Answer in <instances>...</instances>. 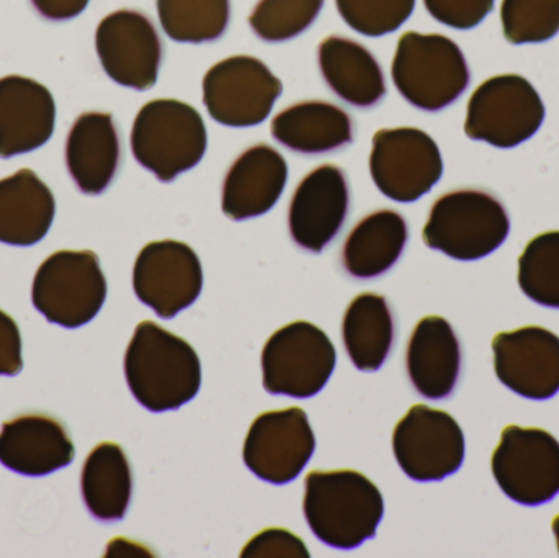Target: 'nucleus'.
<instances>
[{
	"label": "nucleus",
	"mask_w": 559,
	"mask_h": 558,
	"mask_svg": "<svg viewBox=\"0 0 559 558\" xmlns=\"http://www.w3.org/2000/svg\"><path fill=\"white\" fill-rule=\"evenodd\" d=\"M496 0H424L432 19L455 29L475 28L492 12Z\"/></svg>",
	"instance_id": "34"
},
{
	"label": "nucleus",
	"mask_w": 559,
	"mask_h": 558,
	"mask_svg": "<svg viewBox=\"0 0 559 558\" xmlns=\"http://www.w3.org/2000/svg\"><path fill=\"white\" fill-rule=\"evenodd\" d=\"M124 377L141 406L173 412L200 392L202 363L186 340L154 321H141L124 354Z\"/></svg>",
	"instance_id": "1"
},
{
	"label": "nucleus",
	"mask_w": 559,
	"mask_h": 558,
	"mask_svg": "<svg viewBox=\"0 0 559 558\" xmlns=\"http://www.w3.org/2000/svg\"><path fill=\"white\" fill-rule=\"evenodd\" d=\"M501 22L512 45L548 41L559 32V0H502Z\"/></svg>",
	"instance_id": "32"
},
{
	"label": "nucleus",
	"mask_w": 559,
	"mask_h": 558,
	"mask_svg": "<svg viewBox=\"0 0 559 558\" xmlns=\"http://www.w3.org/2000/svg\"><path fill=\"white\" fill-rule=\"evenodd\" d=\"M56 104L48 87L23 78L0 79V157L32 153L52 136Z\"/></svg>",
	"instance_id": "19"
},
{
	"label": "nucleus",
	"mask_w": 559,
	"mask_h": 558,
	"mask_svg": "<svg viewBox=\"0 0 559 558\" xmlns=\"http://www.w3.org/2000/svg\"><path fill=\"white\" fill-rule=\"evenodd\" d=\"M350 206L347 177L341 167L324 164L302 177L288 209L293 241L309 252H321L344 226Z\"/></svg>",
	"instance_id": "16"
},
{
	"label": "nucleus",
	"mask_w": 559,
	"mask_h": 558,
	"mask_svg": "<svg viewBox=\"0 0 559 558\" xmlns=\"http://www.w3.org/2000/svg\"><path fill=\"white\" fill-rule=\"evenodd\" d=\"M391 78L411 105L439 111L462 97L472 72L462 48L449 36L406 32L397 41Z\"/></svg>",
	"instance_id": "4"
},
{
	"label": "nucleus",
	"mask_w": 559,
	"mask_h": 558,
	"mask_svg": "<svg viewBox=\"0 0 559 558\" xmlns=\"http://www.w3.org/2000/svg\"><path fill=\"white\" fill-rule=\"evenodd\" d=\"M56 202L49 187L32 169L16 170L0 180V242L36 245L48 235Z\"/></svg>",
	"instance_id": "25"
},
{
	"label": "nucleus",
	"mask_w": 559,
	"mask_h": 558,
	"mask_svg": "<svg viewBox=\"0 0 559 558\" xmlns=\"http://www.w3.org/2000/svg\"><path fill=\"white\" fill-rule=\"evenodd\" d=\"M29 2L43 19L64 22L81 15L91 0H29Z\"/></svg>",
	"instance_id": "37"
},
{
	"label": "nucleus",
	"mask_w": 559,
	"mask_h": 558,
	"mask_svg": "<svg viewBox=\"0 0 559 558\" xmlns=\"http://www.w3.org/2000/svg\"><path fill=\"white\" fill-rule=\"evenodd\" d=\"M209 146L205 121L195 107L176 98H156L138 111L131 130L134 159L160 182L199 166Z\"/></svg>",
	"instance_id": "5"
},
{
	"label": "nucleus",
	"mask_w": 559,
	"mask_h": 558,
	"mask_svg": "<svg viewBox=\"0 0 559 558\" xmlns=\"http://www.w3.org/2000/svg\"><path fill=\"white\" fill-rule=\"evenodd\" d=\"M282 81L259 58L229 56L203 78V104L225 127L246 128L267 120L282 95Z\"/></svg>",
	"instance_id": "9"
},
{
	"label": "nucleus",
	"mask_w": 559,
	"mask_h": 558,
	"mask_svg": "<svg viewBox=\"0 0 559 558\" xmlns=\"http://www.w3.org/2000/svg\"><path fill=\"white\" fill-rule=\"evenodd\" d=\"M121 163V141L114 115L87 111L72 123L66 140V166L85 195H100Z\"/></svg>",
	"instance_id": "21"
},
{
	"label": "nucleus",
	"mask_w": 559,
	"mask_h": 558,
	"mask_svg": "<svg viewBox=\"0 0 559 558\" xmlns=\"http://www.w3.org/2000/svg\"><path fill=\"white\" fill-rule=\"evenodd\" d=\"M325 0H259L249 15L252 32L267 43H283L305 33L318 20Z\"/></svg>",
	"instance_id": "31"
},
{
	"label": "nucleus",
	"mask_w": 559,
	"mask_h": 558,
	"mask_svg": "<svg viewBox=\"0 0 559 558\" xmlns=\"http://www.w3.org/2000/svg\"><path fill=\"white\" fill-rule=\"evenodd\" d=\"M409 238L406 219L394 210L364 216L348 233L342 265L352 277L368 281L386 274L403 254Z\"/></svg>",
	"instance_id": "26"
},
{
	"label": "nucleus",
	"mask_w": 559,
	"mask_h": 558,
	"mask_svg": "<svg viewBox=\"0 0 559 558\" xmlns=\"http://www.w3.org/2000/svg\"><path fill=\"white\" fill-rule=\"evenodd\" d=\"M545 120L537 88L519 74H501L483 82L468 102L465 133L509 150L531 140Z\"/></svg>",
	"instance_id": "7"
},
{
	"label": "nucleus",
	"mask_w": 559,
	"mask_h": 558,
	"mask_svg": "<svg viewBox=\"0 0 559 558\" xmlns=\"http://www.w3.org/2000/svg\"><path fill=\"white\" fill-rule=\"evenodd\" d=\"M306 523L325 546L354 550L377 534L383 520L380 488L357 471H314L306 477Z\"/></svg>",
	"instance_id": "2"
},
{
	"label": "nucleus",
	"mask_w": 559,
	"mask_h": 558,
	"mask_svg": "<svg viewBox=\"0 0 559 558\" xmlns=\"http://www.w3.org/2000/svg\"><path fill=\"white\" fill-rule=\"evenodd\" d=\"M393 452L407 477L440 482L462 467L465 436L449 413L414 405L394 428Z\"/></svg>",
	"instance_id": "12"
},
{
	"label": "nucleus",
	"mask_w": 559,
	"mask_h": 558,
	"mask_svg": "<svg viewBox=\"0 0 559 558\" xmlns=\"http://www.w3.org/2000/svg\"><path fill=\"white\" fill-rule=\"evenodd\" d=\"M107 298V278L94 251H56L33 278V307L59 327L91 323Z\"/></svg>",
	"instance_id": "6"
},
{
	"label": "nucleus",
	"mask_w": 559,
	"mask_h": 558,
	"mask_svg": "<svg viewBox=\"0 0 559 558\" xmlns=\"http://www.w3.org/2000/svg\"><path fill=\"white\" fill-rule=\"evenodd\" d=\"M95 49L108 78L134 91L154 87L164 45L153 20L140 10L121 9L98 23Z\"/></svg>",
	"instance_id": "13"
},
{
	"label": "nucleus",
	"mask_w": 559,
	"mask_h": 558,
	"mask_svg": "<svg viewBox=\"0 0 559 558\" xmlns=\"http://www.w3.org/2000/svg\"><path fill=\"white\" fill-rule=\"evenodd\" d=\"M519 285L542 307L559 308V231L535 236L519 258Z\"/></svg>",
	"instance_id": "30"
},
{
	"label": "nucleus",
	"mask_w": 559,
	"mask_h": 558,
	"mask_svg": "<svg viewBox=\"0 0 559 558\" xmlns=\"http://www.w3.org/2000/svg\"><path fill=\"white\" fill-rule=\"evenodd\" d=\"M288 180L285 157L269 144L246 150L229 167L223 182L222 209L235 222L271 212Z\"/></svg>",
	"instance_id": "20"
},
{
	"label": "nucleus",
	"mask_w": 559,
	"mask_h": 558,
	"mask_svg": "<svg viewBox=\"0 0 559 558\" xmlns=\"http://www.w3.org/2000/svg\"><path fill=\"white\" fill-rule=\"evenodd\" d=\"M68 429L52 416L26 413L3 423L0 464L26 477H45L74 461Z\"/></svg>",
	"instance_id": "18"
},
{
	"label": "nucleus",
	"mask_w": 559,
	"mask_h": 558,
	"mask_svg": "<svg viewBox=\"0 0 559 558\" xmlns=\"http://www.w3.org/2000/svg\"><path fill=\"white\" fill-rule=\"evenodd\" d=\"M319 69L332 92L345 104L371 108L386 95V79L373 52L341 35L322 39L318 49Z\"/></svg>",
	"instance_id": "23"
},
{
	"label": "nucleus",
	"mask_w": 559,
	"mask_h": 558,
	"mask_svg": "<svg viewBox=\"0 0 559 558\" xmlns=\"http://www.w3.org/2000/svg\"><path fill=\"white\" fill-rule=\"evenodd\" d=\"M370 174L388 199L416 202L442 179V154L433 138L419 128L380 130L373 136Z\"/></svg>",
	"instance_id": "11"
},
{
	"label": "nucleus",
	"mask_w": 559,
	"mask_h": 558,
	"mask_svg": "<svg viewBox=\"0 0 559 558\" xmlns=\"http://www.w3.org/2000/svg\"><path fill=\"white\" fill-rule=\"evenodd\" d=\"M274 140L293 153H332L354 141L350 115L325 100H305L275 115L271 124Z\"/></svg>",
	"instance_id": "24"
},
{
	"label": "nucleus",
	"mask_w": 559,
	"mask_h": 558,
	"mask_svg": "<svg viewBox=\"0 0 559 558\" xmlns=\"http://www.w3.org/2000/svg\"><path fill=\"white\" fill-rule=\"evenodd\" d=\"M498 379L524 399L548 400L559 392V337L547 328L525 327L492 340Z\"/></svg>",
	"instance_id": "17"
},
{
	"label": "nucleus",
	"mask_w": 559,
	"mask_h": 558,
	"mask_svg": "<svg viewBox=\"0 0 559 558\" xmlns=\"http://www.w3.org/2000/svg\"><path fill=\"white\" fill-rule=\"evenodd\" d=\"M334 344L308 321H295L275 331L262 351L264 389L272 395L311 399L335 369Z\"/></svg>",
	"instance_id": "8"
},
{
	"label": "nucleus",
	"mask_w": 559,
	"mask_h": 558,
	"mask_svg": "<svg viewBox=\"0 0 559 558\" xmlns=\"http://www.w3.org/2000/svg\"><path fill=\"white\" fill-rule=\"evenodd\" d=\"M166 35L177 43L216 41L231 19V0H156Z\"/></svg>",
	"instance_id": "29"
},
{
	"label": "nucleus",
	"mask_w": 559,
	"mask_h": 558,
	"mask_svg": "<svg viewBox=\"0 0 559 558\" xmlns=\"http://www.w3.org/2000/svg\"><path fill=\"white\" fill-rule=\"evenodd\" d=\"M81 491L88 513L104 523L121 521L130 508L133 474L120 446L102 442L85 459Z\"/></svg>",
	"instance_id": "28"
},
{
	"label": "nucleus",
	"mask_w": 559,
	"mask_h": 558,
	"mask_svg": "<svg viewBox=\"0 0 559 558\" xmlns=\"http://www.w3.org/2000/svg\"><path fill=\"white\" fill-rule=\"evenodd\" d=\"M22 336L19 324L10 314L0 310V376L22 372Z\"/></svg>",
	"instance_id": "36"
},
{
	"label": "nucleus",
	"mask_w": 559,
	"mask_h": 558,
	"mask_svg": "<svg viewBox=\"0 0 559 558\" xmlns=\"http://www.w3.org/2000/svg\"><path fill=\"white\" fill-rule=\"evenodd\" d=\"M316 438L305 409L292 406L259 415L245 442V464L272 485L296 480L314 454Z\"/></svg>",
	"instance_id": "14"
},
{
	"label": "nucleus",
	"mask_w": 559,
	"mask_h": 558,
	"mask_svg": "<svg viewBox=\"0 0 559 558\" xmlns=\"http://www.w3.org/2000/svg\"><path fill=\"white\" fill-rule=\"evenodd\" d=\"M492 475L506 497L540 507L559 494V442L540 428L508 426L491 461Z\"/></svg>",
	"instance_id": "10"
},
{
	"label": "nucleus",
	"mask_w": 559,
	"mask_h": 558,
	"mask_svg": "<svg viewBox=\"0 0 559 558\" xmlns=\"http://www.w3.org/2000/svg\"><path fill=\"white\" fill-rule=\"evenodd\" d=\"M551 530H554L555 537H557L558 550H559V514L554 520V524H551Z\"/></svg>",
	"instance_id": "38"
},
{
	"label": "nucleus",
	"mask_w": 559,
	"mask_h": 558,
	"mask_svg": "<svg viewBox=\"0 0 559 558\" xmlns=\"http://www.w3.org/2000/svg\"><path fill=\"white\" fill-rule=\"evenodd\" d=\"M509 233L508 210L495 193L456 189L433 202L423 239L456 261H478L501 248Z\"/></svg>",
	"instance_id": "3"
},
{
	"label": "nucleus",
	"mask_w": 559,
	"mask_h": 558,
	"mask_svg": "<svg viewBox=\"0 0 559 558\" xmlns=\"http://www.w3.org/2000/svg\"><path fill=\"white\" fill-rule=\"evenodd\" d=\"M242 558H308V547L296 534L280 527L255 534L241 553Z\"/></svg>",
	"instance_id": "35"
},
{
	"label": "nucleus",
	"mask_w": 559,
	"mask_h": 558,
	"mask_svg": "<svg viewBox=\"0 0 559 558\" xmlns=\"http://www.w3.org/2000/svg\"><path fill=\"white\" fill-rule=\"evenodd\" d=\"M342 340L358 370H380L396 340V323L386 298L370 292L355 297L342 321Z\"/></svg>",
	"instance_id": "27"
},
{
	"label": "nucleus",
	"mask_w": 559,
	"mask_h": 558,
	"mask_svg": "<svg viewBox=\"0 0 559 558\" xmlns=\"http://www.w3.org/2000/svg\"><path fill=\"white\" fill-rule=\"evenodd\" d=\"M462 346L452 324L442 317H426L416 324L406 351V370L424 399H449L462 372Z\"/></svg>",
	"instance_id": "22"
},
{
	"label": "nucleus",
	"mask_w": 559,
	"mask_h": 558,
	"mask_svg": "<svg viewBox=\"0 0 559 558\" xmlns=\"http://www.w3.org/2000/svg\"><path fill=\"white\" fill-rule=\"evenodd\" d=\"M133 288L140 301L153 308L157 317L170 320L202 294V262L186 242H150L134 262Z\"/></svg>",
	"instance_id": "15"
},
{
	"label": "nucleus",
	"mask_w": 559,
	"mask_h": 558,
	"mask_svg": "<svg viewBox=\"0 0 559 558\" xmlns=\"http://www.w3.org/2000/svg\"><path fill=\"white\" fill-rule=\"evenodd\" d=\"M338 15L360 35L380 38L400 29L416 9V0H335Z\"/></svg>",
	"instance_id": "33"
}]
</instances>
